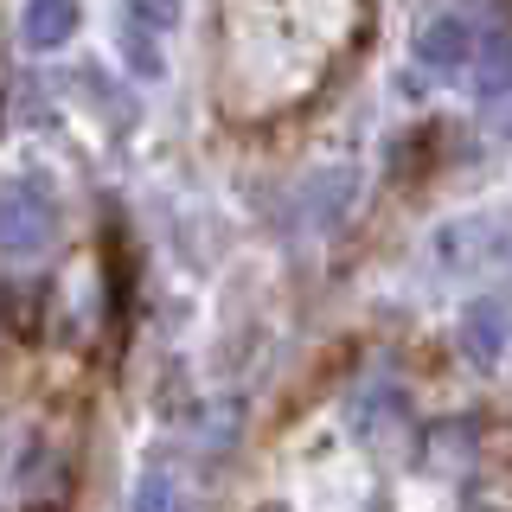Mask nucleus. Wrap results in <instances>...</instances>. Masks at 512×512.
<instances>
[{"mask_svg":"<svg viewBox=\"0 0 512 512\" xmlns=\"http://www.w3.org/2000/svg\"><path fill=\"white\" fill-rule=\"evenodd\" d=\"M135 512H180V487H173V474H167V468H148V474H141Z\"/></svg>","mask_w":512,"mask_h":512,"instance_id":"nucleus-7","label":"nucleus"},{"mask_svg":"<svg viewBox=\"0 0 512 512\" xmlns=\"http://www.w3.org/2000/svg\"><path fill=\"white\" fill-rule=\"evenodd\" d=\"M468 352H474L480 365H493V359L506 352V314L493 308V301H487V308H474V314H468Z\"/></svg>","mask_w":512,"mask_h":512,"instance_id":"nucleus-6","label":"nucleus"},{"mask_svg":"<svg viewBox=\"0 0 512 512\" xmlns=\"http://www.w3.org/2000/svg\"><path fill=\"white\" fill-rule=\"evenodd\" d=\"M173 13H180V0H128V32H122V45H128V71L135 77H160V32L173 26Z\"/></svg>","mask_w":512,"mask_h":512,"instance_id":"nucleus-2","label":"nucleus"},{"mask_svg":"<svg viewBox=\"0 0 512 512\" xmlns=\"http://www.w3.org/2000/svg\"><path fill=\"white\" fill-rule=\"evenodd\" d=\"M26 45L32 52H58L77 32V0H26Z\"/></svg>","mask_w":512,"mask_h":512,"instance_id":"nucleus-4","label":"nucleus"},{"mask_svg":"<svg viewBox=\"0 0 512 512\" xmlns=\"http://www.w3.org/2000/svg\"><path fill=\"white\" fill-rule=\"evenodd\" d=\"M468 58H474V26L468 20H436L416 39V64H429V71H461Z\"/></svg>","mask_w":512,"mask_h":512,"instance_id":"nucleus-3","label":"nucleus"},{"mask_svg":"<svg viewBox=\"0 0 512 512\" xmlns=\"http://www.w3.org/2000/svg\"><path fill=\"white\" fill-rule=\"evenodd\" d=\"M58 231L52 199H39L32 186H7L0 192V250L7 256H39Z\"/></svg>","mask_w":512,"mask_h":512,"instance_id":"nucleus-1","label":"nucleus"},{"mask_svg":"<svg viewBox=\"0 0 512 512\" xmlns=\"http://www.w3.org/2000/svg\"><path fill=\"white\" fill-rule=\"evenodd\" d=\"M474 64H480V90H487V96H506L512 90V39H506V32L480 39L474 45Z\"/></svg>","mask_w":512,"mask_h":512,"instance_id":"nucleus-5","label":"nucleus"}]
</instances>
